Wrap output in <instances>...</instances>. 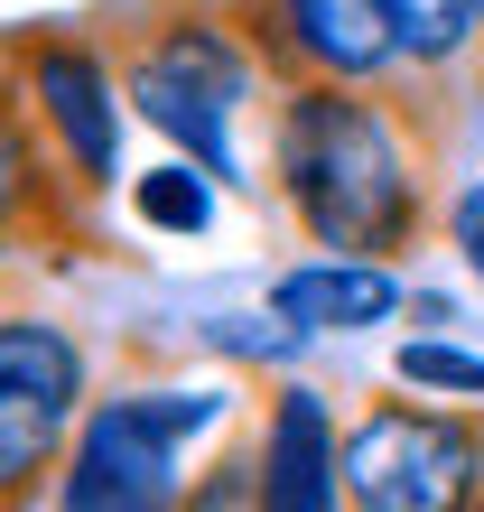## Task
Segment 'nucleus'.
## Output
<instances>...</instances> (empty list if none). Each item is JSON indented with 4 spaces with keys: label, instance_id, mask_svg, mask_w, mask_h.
I'll return each mask as SVG.
<instances>
[{
    "label": "nucleus",
    "instance_id": "nucleus-9",
    "mask_svg": "<svg viewBox=\"0 0 484 512\" xmlns=\"http://www.w3.org/2000/svg\"><path fill=\"white\" fill-rule=\"evenodd\" d=\"M270 308H280L289 326H308V336H354V326H382L391 308H401V280H391L382 261H363V252H326V261L280 270Z\"/></svg>",
    "mask_w": 484,
    "mask_h": 512
},
{
    "label": "nucleus",
    "instance_id": "nucleus-15",
    "mask_svg": "<svg viewBox=\"0 0 484 512\" xmlns=\"http://www.w3.org/2000/svg\"><path fill=\"white\" fill-rule=\"evenodd\" d=\"M475 503H484V485H475Z\"/></svg>",
    "mask_w": 484,
    "mask_h": 512
},
{
    "label": "nucleus",
    "instance_id": "nucleus-7",
    "mask_svg": "<svg viewBox=\"0 0 484 512\" xmlns=\"http://www.w3.org/2000/svg\"><path fill=\"white\" fill-rule=\"evenodd\" d=\"M252 19H261L252 38L280 56V66H298V75L373 84V75H391V66H401L382 0H261Z\"/></svg>",
    "mask_w": 484,
    "mask_h": 512
},
{
    "label": "nucleus",
    "instance_id": "nucleus-12",
    "mask_svg": "<svg viewBox=\"0 0 484 512\" xmlns=\"http://www.w3.org/2000/svg\"><path fill=\"white\" fill-rule=\"evenodd\" d=\"M391 373H401L410 391H447V401H475V410H484V354L447 345V336H419V345H401V354H391Z\"/></svg>",
    "mask_w": 484,
    "mask_h": 512
},
{
    "label": "nucleus",
    "instance_id": "nucleus-8",
    "mask_svg": "<svg viewBox=\"0 0 484 512\" xmlns=\"http://www.w3.org/2000/svg\"><path fill=\"white\" fill-rule=\"evenodd\" d=\"M345 494V447L317 391H280L261 429V503L270 512H336Z\"/></svg>",
    "mask_w": 484,
    "mask_h": 512
},
{
    "label": "nucleus",
    "instance_id": "nucleus-13",
    "mask_svg": "<svg viewBox=\"0 0 484 512\" xmlns=\"http://www.w3.org/2000/svg\"><path fill=\"white\" fill-rule=\"evenodd\" d=\"M447 243H457V261L484 280V177H475V187H457V205H447Z\"/></svg>",
    "mask_w": 484,
    "mask_h": 512
},
{
    "label": "nucleus",
    "instance_id": "nucleus-1",
    "mask_svg": "<svg viewBox=\"0 0 484 512\" xmlns=\"http://www.w3.org/2000/svg\"><path fill=\"white\" fill-rule=\"evenodd\" d=\"M270 187L317 252H401L419 233V159L401 122L336 75H308L270 122Z\"/></svg>",
    "mask_w": 484,
    "mask_h": 512
},
{
    "label": "nucleus",
    "instance_id": "nucleus-4",
    "mask_svg": "<svg viewBox=\"0 0 484 512\" xmlns=\"http://www.w3.org/2000/svg\"><path fill=\"white\" fill-rule=\"evenodd\" d=\"M475 485H484L475 419L382 401L345 438V503L363 512H447V503H475Z\"/></svg>",
    "mask_w": 484,
    "mask_h": 512
},
{
    "label": "nucleus",
    "instance_id": "nucleus-2",
    "mask_svg": "<svg viewBox=\"0 0 484 512\" xmlns=\"http://www.w3.org/2000/svg\"><path fill=\"white\" fill-rule=\"evenodd\" d=\"M261 84V38L224 10H177L168 28L121 47V94L149 131H168L196 168L242 177V112Z\"/></svg>",
    "mask_w": 484,
    "mask_h": 512
},
{
    "label": "nucleus",
    "instance_id": "nucleus-11",
    "mask_svg": "<svg viewBox=\"0 0 484 512\" xmlns=\"http://www.w3.org/2000/svg\"><path fill=\"white\" fill-rule=\"evenodd\" d=\"M205 177L215 168H149V177H131V215L149 224V233H205V215H215V196H205Z\"/></svg>",
    "mask_w": 484,
    "mask_h": 512
},
{
    "label": "nucleus",
    "instance_id": "nucleus-14",
    "mask_svg": "<svg viewBox=\"0 0 484 512\" xmlns=\"http://www.w3.org/2000/svg\"><path fill=\"white\" fill-rule=\"evenodd\" d=\"M475 19H484V0H475Z\"/></svg>",
    "mask_w": 484,
    "mask_h": 512
},
{
    "label": "nucleus",
    "instance_id": "nucleus-5",
    "mask_svg": "<svg viewBox=\"0 0 484 512\" xmlns=\"http://www.w3.org/2000/svg\"><path fill=\"white\" fill-rule=\"evenodd\" d=\"M84 410V354L66 345V326L10 308L0 317V494H28L66 438V419Z\"/></svg>",
    "mask_w": 484,
    "mask_h": 512
},
{
    "label": "nucleus",
    "instance_id": "nucleus-10",
    "mask_svg": "<svg viewBox=\"0 0 484 512\" xmlns=\"http://www.w3.org/2000/svg\"><path fill=\"white\" fill-rule=\"evenodd\" d=\"M382 19H391L401 66H419V75H447V66H457V56L484 38L475 0H382Z\"/></svg>",
    "mask_w": 484,
    "mask_h": 512
},
{
    "label": "nucleus",
    "instance_id": "nucleus-3",
    "mask_svg": "<svg viewBox=\"0 0 484 512\" xmlns=\"http://www.w3.org/2000/svg\"><path fill=\"white\" fill-rule=\"evenodd\" d=\"M224 419V391H112L103 410H84V429L66 447L56 503L66 512H149L177 494V457L196 429Z\"/></svg>",
    "mask_w": 484,
    "mask_h": 512
},
{
    "label": "nucleus",
    "instance_id": "nucleus-6",
    "mask_svg": "<svg viewBox=\"0 0 484 512\" xmlns=\"http://www.w3.org/2000/svg\"><path fill=\"white\" fill-rule=\"evenodd\" d=\"M19 75L38 94V122L56 131L75 187H112L121 177V112H112V66L75 38H19Z\"/></svg>",
    "mask_w": 484,
    "mask_h": 512
}]
</instances>
